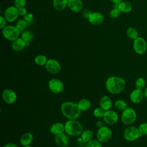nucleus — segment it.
Returning <instances> with one entry per match:
<instances>
[{"instance_id": "1", "label": "nucleus", "mask_w": 147, "mask_h": 147, "mask_svg": "<svg viewBox=\"0 0 147 147\" xmlns=\"http://www.w3.org/2000/svg\"><path fill=\"white\" fill-rule=\"evenodd\" d=\"M125 80L120 76H111L109 77L105 82L106 90L112 94H118L122 92L126 87Z\"/></svg>"}, {"instance_id": "2", "label": "nucleus", "mask_w": 147, "mask_h": 147, "mask_svg": "<svg viewBox=\"0 0 147 147\" xmlns=\"http://www.w3.org/2000/svg\"><path fill=\"white\" fill-rule=\"evenodd\" d=\"M60 110L63 115L68 119H76L81 114V110L78 103L67 101L62 103Z\"/></svg>"}, {"instance_id": "3", "label": "nucleus", "mask_w": 147, "mask_h": 147, "mask_svg": "<svg viewBox=\"0 0 147 147\" xmlns=\"http://www.w3.org/2000/svg\"><path fill=\"white\" fill-rule=\"evenodd\" d=\"M64 126L66 134L72 137L80 136L84 130L82 124L76 119H68L65 122Z\"/></svg>"}, {"instance_id": "4", "label": "nucleus", "mask_w": 147, "mask_h": 147, "mask_svg": "<svg viewBox=\"0 0 147 147\" xmlns=\"http://www.w3.org/2000/svg\"><path fill=\"white\" fill-rule=\"evenodd\" d=\"M137 118L136 111L130 107H127L122 111L121 119L122 123L126 125H130L133 123Z\"/></svg>"}, {"instance_id": "5", "label": "nucleus", "mask_w": 147, "mask_h": 147, "mask_svg": "<svg viewBox=\"0 0 147 147\" xmlns=\"http://www.w3.org/2000/svg\"><path fill=\"white\" fill-rule=\"evenodd\" d=\"M123 136L124 139L129 142L134 141L142 136L138 127L133 126L127 127L123 131Z\"/></svg>"}, {"instance_id": "6", "label": "nucleus", "mask_w": 147, "mask_h": 147, "mask_svg": "<svg viewBox=\"0 0 147 147\" xmlns=\"http://www.w3.org/2000/svg\"><path fill=\"white\" fill-rule=\"evenodd\" d=\"M2 34L6 39L13 41L18 38L20 34V31L16 28V26L6 25L2 29Z\"/></svg>"}, {"instance_id": "7", "label": "nucleus", "mask_w": 147, "mask_h": 147, "mask_svg": "<svg viewBox=\"0 0 147 147\" xmlns=\"http://www.w3.org/2000/svg\"><path fill=\"white\" fill-rule=\"evenodd\" d=\"M113 133L110 127L104 126L99 128L96 133V139L101 143L108 142L112 137Z\"/></svg>"}, {"instance_id": "8", "label": "nucleus", "mask_w": 147, "mask_h": 147, "mask_svg": "<svg viewBox=\"0 0 147 147\" xmlns=\"http://www.w3.org/2000/svg\"><path fill=\"white\" fill-rule=\"evenodd\" d=\"M48 88L53 94H60L64 90V85L61 80L57 78H52L48 82Z\"/></svg>"}, {"instance_id": "9", "label": "nucleus", "mask_w": 147, "mask_h": 147, "mask_svg": "<svg viewBox=\"0 0 147 147\" xmlns=\"http://www.w3.org/2000/svg\"><path fill=\"white\" fill-rule=\"evenodd\" d=\"M133 46L134 52L138 55H143L147 49L146 41L142 37H138L133 40Z\"/></svg>"}, {"instance_id": "10", "label": "nucleus", "mask_w": 147, "mask_h": 147, "mask_svg": "<svg viewBox=\"0 0 147 147\" xmlns=\"http://www.w3.org/2000/svg\"><path fill=\"white\" fill-rule=\"evenodd\" d=\"M46 70L50 74H56L61 70V65L60 63L55 59H48L45 65Z\"/></svg>"}, {"instance_id": "11", "label": "nucleus", "mask_w": 147, "mask_h": 147, "mask_svg": "<svg viewBox=\"0 0 147 147\" xmlns=\"http://www.w3.org/2000/svg\"><path fill=\"white\" fill-rule=\"evenodd\" d=\"M18 16V9L16 6H9L4 11V17L9 22H14L17 20Z\"/></svg>"}, {"instance_id": "12", "label": "nucleus", "mask_w": 147, "mask_h": 147, "mask_svg": "<svg viewBox=\"0 0 147 147\" xmlns=\"http://www.w3.org/2000/svg\"><path fill=\"white\" fill-rule=\"evenodd\" d=\"M2 98L3 101L6 103L13 104L16 102L17 96L13 90L6 88L3 90L2 92Z\"/></svg>"}, {"instance_id": "13", "label": "nucleus", "mask_w": 147, "mask_h": 147, "mask_svg": "<svg viewBox=\"0 0 147 147\" xmlns=\"http://www.w3.org/2000/svg\"><path fill=\"white\" fill-rule=\"evenodd\" d=\"M103 119L106 123L110 125H113L118 122V115L114 110H109L105 111Z\"/></svg>"}, {"instance_id": "14", "label": "nucleus", "mask_w": 147, "mask_h": 147, "mask_svg": "<svg viewBox=\"0 0 147 147\" xmlns=\"http://www.w3.org/2000/svg\"><path fill=\"white\" fill-rule=\"evenodd\" d=\"M144 97V91L136 88L131 92L129 95L131 102L135 104L140 103L143 100Z\"/></svg>"}, {"instance_id": "15", "label": "nucleus", "mask_w": 147, "mask_h": 147, "mask_svg": "<svg viewBox=\"0 0 147 147\" xmlns=\"http://www.w3.org/2000/svg\"><path fill=\"white\" fill-rule=\"evenodd\" d=\"M30 44L29 42L25 41L21 37L18 38L11 42V48L15 52H20L25 48L28 47Z\"/></svg>"}, {"instance_id": "16", "label": "nucleus", "mask_w": 147, "mask_h": 147, "mask_svg": "<svg viewBox=\"0 0 147 147\" xmlns=\"http://www.w3.org/2000/svg\"><path fill=\"white\" fill-rule=\"evenodd\" d=\"M55 141L59 147H67L69 143V138L67 134L63 133L55 136Z\"/></svg>"}, {"instance_id": "17", "label": "nucleus", "mask_w": 147, "mask_h": 147, "mask_svg": "<svg viewBox=\"0 0 147 147\" xmlns=\"http://www.w3.org/2000/svg\"><path fill=\"white\" fill-rule=\"evenodd\" d=\"M88 20L91 24L93 25H99L103 22L104 16L100 12H92Z\"/></svg>"}, {"instance_id": "18", "label": "nucleus", "mask_w": 147, "mask_h": 147, "mask_svg": "<svg viewBox=\"0 0 147 147\" xmlns=\"http://www.w3.org/2000/svg\"><path fill=\"white\" fill-rule=\"evenodd\" d=\"M99 107L105 111L111 110L113 106V102L111 98L109 96L105 95L100 98L99 102Z\"/></svg>"}, {"instance_id": "19", "label": "nucleus", "mask_w": 147, "mask_h": 147, "mask_svg": "<svg viewBox=\"0 0 147 147\" xmlns=\"http://www.w3.org/2000/svg\"><path fill=\"white\" fill-rule=\"evenodd\" d=\"M68 6L74 12H79L83 9V2L82 0H68Z\"/></svg>"}, {"instance_id": "20", "label": "nucleus", "mask_w": 147, "mask_h": 147, "mask_svg": "<svg viewBox=\"0 0 147 147\" xmlns=\"http://www.w3.org/2000/svg\"><path fill=\"white\" fill-rule=\"evenodd\" d=\"M49 130L52 134L56 136L64 133L65 131V126L61 122H55L51 126Z\"/></svg>"}, {"instance_id": "21", "label": "nucleus", "mask_w": 147, "mask_h": 147, "mask_svg": "<svg viewBox=\"0 0 147 147\" xmlns=\"http://www.w3.org/2000/svg\"><path fill=\"white\" fill-rule=\"evenodd\" d=\"M33 140V136L30 132H26L23 134L20 140V144L22 146L30 145Z\"/></svg>"}, {"instance_id": "22", "label": "nucleus", "mask_w": 147, "mask_h": 147, "mask_svg": "<svg viewBox=\"0 0 147 147\" xmlns=\"http://www.w3.org/2000/svg\"><path fill=\"white\" fill-rule=\"evenodd\" d=\"M68 0H53V6L57 11L64 10L68 6Z\"/></svg>"}, {"instance_id": "23", "label": "nucleus", "mask_w": 147, "mask_h": 147, "mask_svg": "<svg viewBox=\"0 0 147 147\" xmlns=\"http://www.w3.org/2000/svg\"><path fill=\"white\" fill-rule=\"evenodd\" d=\"M78 106L82 111H86L90 109L91 106L90 100L86 98L81 99L78 103Z\"/></svg>"}, {"instance_id": "24", "label": "nucleus", "mask_w": 147, "mask_h": 147, "mask_svg": "<svg viewBox=\"0 0 147 147\" xmlns=\"http://www.w3.org/2000/svg\"><path fill=\"white\" fill-rule=\"evenodd\" d=\"M117 7L122 13H129L132 10V5L131 3L127 1H122L117 5Z\"/></svg>"}, {"instance_id": "25", "label": "nucleus", "mask_w": 147, "mask_h": 147, "mask_svg": "<svg viewBox=\"0 0 147 147\" xmlns=\"http://www.w3.org/2000/svg\"><path fill=\"white\" fill-rule=\"evenodd\" d=\"M93 132L90 129H86L83 131V132L81 134V138L83 142H88L90 140L92 139L93 137Z\"/></svg>"}, {"instance_id": "26", "label": "nucleus", "mask_w": 147, "mask_h": 147, "mask_svg": "<svg viewBox=\"0 0 147 147\" xmlns=\"http://www.w3.org/2000/svg\"><path fill=\"white\" fill-rule=\"evenodd\" d=\"M126 35L130 39L133 40L139 37L138 31L134 27H130L126 30Z\"/></svg>"}, {"instance_id": "27", "label": "nucleus", "mask_w": 147, "mask_h": 147, "mask_svg": "<svg viewBox=\"0 0 147 147\" xmlns=\"http://www.w3.org/2000/svg\"><path fill=\"white\" fill-rule=\"evenodd\" d=\"M34 37V34L30 30H25L22 32L21 38L26 42H29L33 40Z\"/></svg>"}, {"instance_id": "28", "label": "nucleus", "mask_w": 147, "mask_h": 147, "mask_svg": "<svg viewBox=\"0 0 147 147\" xmlns=\"http://www.w3.org/2000/svg\"><path fill=\"white\" fill-rule=\"evenodd\" d=\"M48 61L47 57L43 55H39L34 58V63L40 66L45 65Z\"/></svg>"}, {"instance_id": "29", "label": "nucleus", "mask_w": 147, "mask_h": 147, "mask_svg": "<svg viewBox=\"0 0 147 147\" xmlns=\"http://www.w3.org/2000/svg\"><path fill=\"white\" fill-rule=\"evenodd\" d=\"M114 106L117 110L120 111H123L127 107L126 102L122 99L116 100L114 103Z\"/></svg>"}, {"instance_id": "30", "label": "nucleus", "mask_w": 147, "mask_h": 147, "mask_svg": "<svg viewBox=\"0 0 147 147\" xmlns=\"http://www.w3.org/2000/svg\"><path fill=\"white\" fill-rule=\"evenodd\" d=\"M27 26H28V24L24 19L19 20L16 24V28L20 31V32H22L25 31Z\"/></svg>"}, {"instance_id": "31", "label": "nucleus", "mask_w": 147, "mask_h": 147, "mask_svg": "<svg viewBox=\"0 0 147 147\" xmlns=\"http://www.w3.org/2000/svg\"><path fill=\"white\" fill-rule=\"evenodd\" d=\"M105 111H106L102 108H101L100 107H98L94 110L93 114L97 118H102L103 117Z\"/></svg>"}, {"instance_id": "32", "label": "nucleus", "mask_w": 147, "mask_h": 147, "mask_svg": "<svg viewBox=\"0 0 147 147\" xmlns=\"http://www.w3.org/2000/svg\"><path fill=\"white\" fill-rule=\"evenodd\" d=\"M121 13V11L117 7V5H115L114 8L110 12V16L111 18L115 19L118 18L120 16Z\"/></svg>"}, {"instance_id": "33", "label": "nucleus", "mask_w": 147, "mask_h": 147, "mask_svg": "<svg viewBox=\"0 0 147 147\" xmlns=\"http://www.w3.org/2000/svg\"><path fill=\"white\" fill-rule=\"evenodd\" d=\"M145 80L142 78H138L135 82V86L136 88L142 90L144 88L145 86Z\"/></svg>"}, {"instance_id": "34", "label": "nucleus", "mask_w": 147, "mask_h": 147, "mask_svg": "<svg viewBox=\"0 0 147 147\" xmlns=\"http://www.w3.org/2000/svg\"><path fill=\"white\" fill-rule=\"evenodd\" d=\"M86 147H102V143L97 139H92L86 143Z\"/></svg>"}, {"instance_id": "35", "label": "nucleus", "mask_w": 147, "mask_h": 147, "mask_svg": "<svg viewBox=\"0 0 147 147\" xmlns=\"http://www.w3.org/2000/svg\"><path fill=\"white\" fill-rule=\"evenodd\" d=\"M24 19L26 22V23L28 24V26H30L34 22V16H33V14L32 13H27L24 17Z\"/></svg>"}, {"instance_id": "36", "label": "nucleus", "mask_w": 147, "mask_h": 147, "mask_svg": "<svg viewBox=\"0 0 147 147\" xmlns=\"http://www.w3.org/2000/svg\"><path fill=\"white\" fill-rule=\"evenodd\" d=\"M138 129L142 136L147 135V122H143L141 123L138 126Z\"/></svg>"}, {"instance_id": "37", "label": "nucleus", "mask_w": 147, "mask_h": 147, "mask_svg": "<svg viewBox=\"0 0 147 147\" xmlns=\"http://www.w3.org/2000/svg\"><path fill=\"white\" fill-rule=\"evenodd\" d=\"M26 3V0H14V6H16L17 9H20L21 7H24Z\"/></svg>"}, {"instance_id": "38", "label": "nucleus", "mask_w": 147, "mask_h": 147, "mask_svg": "<svg viewBox=\"0 0 147 147\" xmlns=\"http://www.w3.org/2000/svg\"><path fill=\"white\" fill-rule=\"evenodd\" d=\"M6 20L4 17V16H0V28L3 29L6 26Z\"/></svg>"}, {"instance_id": "39", "label": "nucleus", "mask_w": 147, "mask_h": 147, "mask_svg": "<svg viewBox=\"0 0 147 147\" xmlns=\"http://www.w3.org/2000/svg\"><path fill=\"white\" fill-rule=\"evenodd\" d=\"M18 13H19V16L24 17L28 13L27 10L26 9V8L25 7L20 8V9H18Z\"/></svg>"}, {"instance_id": "40", "label": "nucleus", "mask_w": 147, "mask_h": 147, "mask_svg": "<svg viewBox=\"0 0 147 147\" xmlns=\"http://www.w3.org/2000/svg\"><path fill=\"white\" fill-rule=\"evenodd\" d=\"M91 14V12L88 9H85L83 11V17L84 18H87V19H88V18L90 17Z\"/></svg>"}, {"instance_id": "41", "label": "nucleus", "mask_w": 147, "mask_h": 147, "mask_svg": "<svg viewBox=\"0 0 147 147\" xmlns=\"http://www.w3.org/2000/svg\"><path fill=\"white\" fill-rule=\"evenodd\" d=\"M3 147H17V145L13 142H9L6 144Z\"/></svg>"}, {"instance_id": "42", "label": "nucleus", "mask_w": 147, "mask_h": 147, "mask_svg": "<svg viewBox=\"0 0 147 147\" xmlns=\"http://www.w3.org/2000/svg\"><path fill=\"white\" fill-rule=\"evenodd\" d=\"M96 126H97L99 128H100V127H102L104 126L105 125H104L103 122L102 121L99 120V121H97V122H96Z\"/></svg>"}, {"instance_id": "43", "label": "nucleus", "mask_w": 147, "mask_h": 147, "mask_svg": "<svg viewBox=\"0 0 147 147\" xmlns=\"http://www.w3.org/2000/svg\"><path fill=\"white\" fill-rule=\"evenodd\" d=\"M111 2H112L114 5H118L119 3H121L122 1H123L122 0H110Z\"/></svg>"}, {"instance_id": "44", "label": "nucleus", "mask_w": 147, "mask_h": 147, "mask_svg": "<svg viewBox=\"0 0 147 147\" xmlns=\"http://www.w3.org/2000/svg\"><path fill=\"white\" fill-rule=\"evenodd\" d=\"M144 93L145 98L147 99V86L145 87V90H144Z\"/></svg>"}, {"instance_id": "45", "label": "nucleus", "mask_w": 147, "mask_h": 147, "mask_svg": "<svg viewBox=\"0 0 147 147\" xmlns=\"http://www.w3.org/2000/svg\"><path fill=\"white\" fill-rule=\"evenodd\" d=\"M23 147H32V146H31L30 145H28V146H23Z\"/></svg>"}, {"instance_id": "46", "label": "nucleus", "mask_w": 147, "mask_h": 147, "mask_svg": "<svg viewBox=\"0 0 147 147\" xmlns=\"http://www.w3.org/2000/svg\"><path fill=\"white\" fill-rule=\"evenodd\" d=\"M146 81H147V76H146Z\"/></svg>"}]
</instances>
